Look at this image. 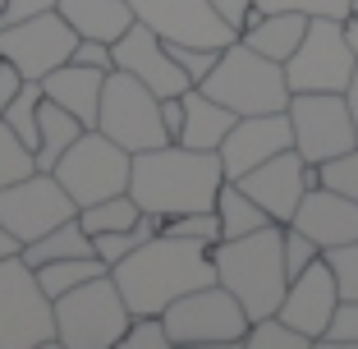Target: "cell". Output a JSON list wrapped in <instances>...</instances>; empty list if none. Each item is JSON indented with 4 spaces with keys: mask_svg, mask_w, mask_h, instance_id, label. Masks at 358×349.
Listing matches in <instances>:
<instances>
[{
    "mask_svg": "<svg viewBox=\"0 0 358 349\" xmlns=\"http://www.w3.org/2000/svg\"><path fill=\"white\" fill-rule=\"evenodd\" d=\"M120 294H124L129 313H166V304H175L179 294H189L198 285L216 280V262L211 248L198 239H179V234H152L143 248L124 253L115 266Z\"/></svg>",
    "mask_w": 358,
    "mask_h": 349,
    "instance_id": "obj_1",
    "label": "cell"
},
{
    "mask_svg": "<svg viewBox=\"0 0 358 349\" xmlns=\"http://www.w3.org/2000/svg\"><path fill=\"white\" fill-rule=\"evenodd\" d=\"M221 184H225L221 157L184 148V143H161L152 152H134V170H129V198L152 216L216 207Z\"/></svg>",
    "mask_w": 358,
    "mask_h": 349,
    "instance_id": "obj_2",
    "label": "cell"
},
{
    "mask_svg": "<svg viewBox=\"0 0 358 349\" xmlns=\"http://www.w3.org/2000/svg\"><path fill=\"white\" fill-rule=\"evenodd\" d=\"M216 262V280L243 304L248 318H271L280 308L285 290H289V271H285V225H262L239 239H221L211 248Z\"/></svg>",
    "mask_w": 358,
    "mask_h": 349,
    "instance_id": "obj_3",
    "label": "cell"
},
{
    "mask_svg": "<svg viewBox=\"0 0 358 349\" xmlns=\"http://www.w3.org/2000/svg\"><path fill=\"white\" fill-rule=\"evenodd\" d=\"M129 322L134 313L110 271L55 294V345L60 349H115Z\"/></svg>",
    "mask_w": 358,
    "mask_h": 349,
    "instance_id": "obj_4",
    "label": "cell"
},
{
    "mask_svg": "<svg viewBox=\"0 0 358 349\" xmlns=\"http://www.w3.org/2000/svg\"><path fill=\"white\" fill-rule=\"evenodd\" d=\"M198 87L207 97H216L221 106H230L234 115H266V111H285V106H289L285 64L257 55L243 37L230 42L221 55H216L211 74L202 78Z\"/></svg>",
    "mask_w": 358,
    "mask_h": 349,
    "instance_id": "obj_5",
    "label": "cell"
},
{
    "mask_svg": "<svg viewBox=\"0 0 358 349\" xmlns=\"http://www.w3.org/2000/svg\"><path fill=\"white\" fill-rule=\"evenodd\" d=\"M55 299L42 290L23 253L0 257V349H51Z\"/></svg>",
    "mask_w": 358,
    "mask_h": 349,
    "instance_id": "obj_6",
    "label": "cell"
},
{
    "mask_svg": "<svg viewBox=\"0 0 358 349\" xmlns=\"http://www.w3.org/2000/svg\"><path fill=\"white\" fill-rule=\"evenodd\" d=\"M96 129L124 152H152L161 143H175L161 120V97L148 83H138L124 69H110L101 87V106H96Z\"/></svg>",
    "mask_w": 358,
    "mask_h": 349,
    "instance_id": "obj_7",
    "label": "cell"
},
{
    "mask_svg": "<svg viewBox=\"0 0 358 349\" xmlns=\"http://www.w3.org/2000/svg\"><path fill=\"white\" fill-rule=\"evenodd\" d=\"M129 170H134V152H124L120 143L101 134V129H83V134L64 148V157L55 161V180L64 184V193L78 207H92L101 198L129 193Z\"/></svg>",
    "mask_w": 358,
    "mask_h": 349,
    "instance_id": "obj_8",
    "label": "cell"
},
{
    "mask_svg": "<svg viewBox=\"0 0 358 349\" xmlns=\"http://www.w3.org/2000/svg\"><path fill=\"white\" fill-rule=\"evenodd\" d=\"M161 322L170 331V345H243L253 318L221 280H211L166 304Z\"/></svg>",
    "mask_w": 358,
    "mask_h": 349,
    "instance_id": "obj_9",
    "label": "cell"
},
{
    "mask_svg": "<svg viewBox=\"0 0 358 349\" xmlns=\"http://www.w3.org/2000/svg\"><path fill=\"white\" fill-rule=\"evenodd\" d=\"M358 69V55L349 46L345 19H308L299 51L285 60L289 92H345Z\"/></svg>",
    "mask_w": 358,
    "mask_h": 349,
    "instance_id": "obj_10",
    "label": "cell"
},
{
    "mask_svg": "<svg viewBox=\"0 0 358 349\" xmlns=\"http://www.w3.org/2000/svg\"><path fill=\"white\" fill-rule=\"evenodd\" d=\"M285 111H289V129H294V152L313 166L340 157L358 143L345 92H289Z\"/></svg>",
    "mask_w": 358,
    "mask_h": 349,
    "instance_id": "obj_11",
    "label": "cell"
},
{
    "mask_svg": "<svg viewBox=\"0 0 358 349\" xmlns=\"http://www.w3.org/2000/svg\"><path fill=\"white\" fill-rule=\"evenodd\" d=\"M69 216H78V202L64 193V184L51 170H32V175L0 189V221L19 243L42 239L46 230H55Z\"/></svg>",
    "mask_w": 358,
    "mask_h": 349,
    "instance_id": "obj_12",
    "label": "cell"
},
{
    "mask_svg": "<svg viewBox=\"0 0 358 349\" xmlns=\"http://www.w3.org/2000/svg\"><path fill=\"white\" fill-rule=\"evenodd\" d=\"M78 46V32L60 19V10L32 14L23 23L0 28V60H10L23 78H37L42 83L51 69H60Z\"/></svg>",
    "mask_w": 358,
    "mask_h": 349,
    "instance_id": "obj_13",
    "label": "cell"
},
{
    "mask_svg": "<svg viewBox=\"0 0 358 349\" xmlns=\"http://www.w3.org/2000/svg\"><path fill=\"white\" fill-rule=\"evenodd\" d=\"M129 5H134V19L148 23L161 42L211 46V51L239 42V28H230L211 0H129Z\"/></svg>",
    "mask_w": 358,
    "mask_h": 349,
    "instance_id": "obj_14",
    "label": "cell"
},
{
    "mask_svg": "<svg viewBox=\"0 0 358 349\" xmlns=\"http://www.w3.org/2000/svg\"><path fill=\"white\" fill-rule=\"evenodd\" d=\"M234 184H239L275 225H289V216H294L299 202H303V193L322 184V170H317L313 161H303L294 148H285V152H275L271 161L253 166L248 175H239Z\"/></svg>",
    "mask_w": 358,
    "mask_h": 349,
    "instance_id": "obj_15",
    "label": "cell"
},
{
    "mask_svg": "<svg viewBox=\"0 0 358 349\" xmlns=\"http://www.w3.org/2000/svg\"><path fill=\"white\" fill-rule=\"evenodd\" d=\"M294 148V129H289V111H266V115H239L225 143L216 148L225 166V180H239L253 166L271 161L275 152Z\"/></svg>",
    "mask_w": 358,
    "mask_h": 349,
    "instance_id": "obj_16",
    "label": "cell"
},
{
    "mask_svg": "<svg viewBox=\"0 0 358 349\" xmlns=\"http://www.w3.org/2000/svg\"><path fill=\"white\" fill-rule=\"evenodd\" d=\"M115 69H124V74H134L138 83H148L157 97H184L189 92V74L175 64V55H170V46L161 42L157 32L148 28V23H138L124 32L115 42Z\"/></svg>",
    "mask_w": 358,
    "mask_h": 349,
    "instance_id": "obj_17",
    "label": "cell"
},
{
    "mask_svg": "<svg viewBox=\"0 0 358 349\" xmlns=\"http://www.w3.org/2000/svg\"><path fill=\"white\" fill-rule=\"evenodd\" d=\"M340 308V285H336V271L327 266V257H317L308 271H299L285 290L280 308H275V318H285L289 327H299L303 336H313V345L322 340V331L331 327Z\"/></svg>",
    "mask_w": 358,
    "mask_h": 349,
    "instance_id": "obj_18",
    "label": "cell"
},
{
    "mask_svg": "<svg viewBox=\"0 0 358 349\" xmlns=\"http://www.w3.org/2000/svg\"><path fill=\"white\" fill-rule=\"evenodd\" d=\"M289 225L303 230L308 239H317L322 253H327V248H336V243L358 239V198H345V193L317 184V189L303 193L299 212L289 216Z\"/></svg>",
    "mask_w": 358,
    "mask_h": 349,
    "instance_id": "obj_19",
    "label": "cell"
},
{
    "mask_svg": "<svg viewBox=\"0 0 358 349\" xmlns=\"http://www.w3.org/2000/svg\"><path fill=\"white\" fill-rule=\"evenodd\" d=\"M101 87H106V69H92V64H78V60H64L60 69H51V74L42 78V92L51 97V101H60L83 129H96Z\"/></svg>",
    "mask_w": 358,
    "mask_h": 349,
    "instance_id": "obj_20",
    "label": "cell"
},
{
    "mask_svg": "<svg viewBox=\"0 0 358 349\" xmlns=\"http://www.w3.org/2000/svg\"><path fill=\"white\" fill-rule=\"evenodd\" d=\"M55 10L78 37H96V42H110V46L134 28V5L129 0H55Z\"/></svg>",
    "mask_w": 358,
    "mask_h": 349,
    "instance_id": "obj_21",
    "label": "cell"
},
{
    "mask_svg": "<svg viewBox=\"0 0 358 349\" xmlns=\"http://www.w3.org/2000/svg\"><path fill=\"white\" fill-rule=\"evenodd\" d=\"M234 111L221 106L216 97H207L202 87H189L184 92V129H179L175 143H184V148H198V152H216L225 143V134L234 129Z\"/></svg>",
    "mask_w": 358,
    "mask_h": 349,
    "instance_id": "obj_22",
    "label": "cell"
},
{
    "mask_svg": "<svg viewBox=\"0 0 358 349\" xmlns=\"http://www.w3.org/2000/svg\"><path fill=\"white\" fill-rule=\"evenodd\" d=\"M308 32V14H289V10H275V14H262L253 10L248 14V23H243V42L253 46L257 55H266V60L285 64L289 55L299 51V42H303Z\"/></svg>",
    "mask_w": 358,
    "mask_h": 349,
    "instance_id": "obj_23",
    "label": "cell"
},
{
    "mask_svg": "<svg viewBox=\"0 0 358 349\" xmlns=\"http://www.w3.org/2000/svg\"><path fill=\"white\" fill-rule=\"evenodd\" d=\"M78 134H83V124H78L60 101L42 97V106H37V152H32V157H37V170H55V161L64 157V148H69Z\"/></svg>",
    "mask_w": 358,
    "mask_h": 349,
    "instance_id": "obj_24",
    "label": "cell"
},
{
    "mask_svg": "<svg viewBox=\"0 0 358 349\" xmlns=\"http://www.w3.org/2000/svg\"><path fill=\"white\" fill-rule=\"evenodd\" d=\"M55 257H96V243H92V234L78 225V216L60 221L55 230H46L42 239L23 243V262H28L32 271L42 262H55Z\"/></svg>",
    "mask_w": 358,
    "mask_h": 349,
    "instance_id": "obj_25",
    "label": "cell"
},
{
    "mask_svg": "<svg viewBox=\"0 0 358 349\" xmlns=\"http://www.w3.org/2000/svg\"><path fill=\"white\" fill-rule=\"evenodd\" d=\"M216 216H221V239H239V234H253V230H262V225H271V216H266L234 180H225L221 193H216Z\"/></svg>",
    "mask_w": 358,
    "mask_h": 349,
    "instance_id": "obj_26",
    "label": "cell"
},
{
    "mask_svg": "<svg viewBox=\"0 0 358 349\" xmlns=\"http://www.w3.org/2000/svg\"><path fill=\"white\" fill-rule=\"evenodd\" d=\"M143 216V207H138L129 193H115V198H101L92 202V207H78V225H83L87 234H115V230H129V225Z\"/></svg>",
    "mask_w": 358,
    "mask_h": 349,
    "instance_id": "obj_27",
    "label": "cell"
},
{
    "mask_svg": "<svg viewBox=\"0 0 358 349\" xmlns=\"http://www.w3.org/2000/svg\"><path fill=\"white\" fill-rule=\"evenodd\" d=\"M110 271V266L101 262V257H55V262H42L37 266V280H42L46 294H64V290L83 285V280H92V276Z\"/></svg>",
    "mask_w": 358,
    "mask_h": 349,
    "instance_id": "obj_28",
    "label": "cell"
},
{
    "mask_svg": "<svg viewBox=\"0 0 358 349\" xmlns=\"http://www.w3.org/2000/svg\"><path fill=\"white\" fill-rule=\"evenodd\" d=\"M161 221H166V216H152V212H143L134 225H129V230L96 234V239H92V243H96V257H101L106 266H115L124 253H134V248H143V243H148L152 234H161Z\"/></svg>",
    "mask_w": 358,
    "mask_h": 349,
    "instance_id": "obj_29",
    "label": "cell"
},
{
    "mask_svg": "<svg viewBox=\"0 0 358 349\" xmlns=\"http://www.w3.org/2000/svg\"><path fill=\"white\" fill-rule=\"evenodd\" d=\"M243 345L248 349H317L313 336H303L299 327H289L285 318H257L248 322V336H243Z\"/></svg>",
    "mask_w": 358,
    "mask_h": 349,
    "instance_id": "obj_30",
    "label": "cell"
},
{
    "mask_svg": "<svg viewBox=\"0 0 358 349\" xmlns=\"http://www.w3.org/2000/svg\"><path fill=\"white\" fill-rule=\"evenodd\" d=\"M42 97L46 92H42V83H37V78H23V87L14 92V101L5 106V115H0L32 152H37V106H42Z\"/></svg>",
    "mask_w": 358,
    "mask_h": 349,
    "instance_id": "obj_31",
    "label": "cell"
},
{
    "mask_svg": "<svg viewBox=\"0 0 358 349\" xmlns=\"http://www.w3.org/2000/svg\"><path fill=\"white\" fill-rule=\"evenodd\" d=\"M161 234H179V239H198L207 248L221 243V216L216 207H202V212H179V216H166L161 221Z\"/></svg>",
    "mask_w": 358,
    "mask_h": 349,
    "instance_id": "obj_32",
    "label": "cell"
},
{
    "mask_svg": "<svg viewBox=\"0 0 358 349\" xmlns=\"http://www.w3.org/2000/svg\"><path fill=\"white\" fill-rule=\"evenodd\" d=\"M37 170V157H32V148L23 143L19 134H14L5 120H0V189L14 180H23V175H32Z\"/></svg>",
    "mask_w": 358,
    "mask_h": 349,
    "instance_id": "obj_33",
    "label": "cell"
},
{
    "mask_svg": "<svg viewBox=\"0 0 358 349\" xmlns=\"http://www.w3.org/2000/svg\"><path fill=\"white\" fill-rule=\"evenodd\" d=\"M262 14L289 10V14H308V19H349L354 14V0H257Z\"/></svg>",
    "mask_w": 358,
    "mask_h": 349,
    "instance_id": "obj_34",
    "label": "cell"
},
{
    "mask_svg": "<svg viewBox=\"0 0 358 349\" xmlns=\"http://www.w3.org/2000/svg\"><path fill=\"white\" fill-rule=\"evenodd\" d=\"M317 349H358V299H340L336 318L322 331Z\"/></svg>",
    "mask_w": 358,
    "mask_h": 349,
    "instance_id": "obj_35",
    "label": "cell"
},
{
    "mask_svg": "<svg viewBox=\"0 0 358 349\" xmlns=\"http://www.w3.org/2000/svg\"><path fill=\"white\" fill-rule=\"evenodd\" d=\"M120 345L124 349H175L170 345L166 322H161V313H138V318L129 322V331L120 336Z\"/></svg>",
    "mask_w": 358,
    "mask_h": 349,
    "instance_id": "obj_36",
    "label": "cell"
},
{
    "mask_svg": "<svg viewBox=\"0 0 358 349\" xmlns=\"http://www.w3.org/2000/svg\"><path fill=\"white\" fill-rule=\"evenodd\" d=\"M317 170H322V184H327V189L345 193V198H358V143L349 152H340V157L322 161Z\"/></svg>",
    "mask_w": 358,
    "mask_h": 349,
    "instance_id": "obj_37",
    "label": "cell"
},
{
    "mask_svg": "<svg viewBox=\"0 0 358 349\" xmlns=\"http://www.w3.org/2000/svg\"><path fill=\"white\" fill-rule=\"evenodd\" d=\"M322 257H327V266L336 271L340 299H358V239L336 243V248H327Z\"/></svg>",
    "mask_w": 358,
    "mask_h": 349,
    "instance_id": "obj_38",
    "label": "cell"
},
{
    "mask_svg": "<svg viewBox=\"0 0 358 349\" xmlns=\"http://www.w3.org/2000/svg\"><path fill=\"white\" fill-rule=\"evenodd\" d=\"M317 257H322V243L308 239V234L294 230V225H285V271H289V280H294L299 271H308Z\"/></svg>",
    "mask_w": 358,
    "mask_h": 349,
    "instance_id": "obj_39",
    "label": "cell"
},
{
    "mask_svg": "<svg viewBox=\"0 0 358 349\" xmlns=\"http://www.w3.org/2000/svg\"><path fill=\"white\" fill-rule=\"evenodd\" d=\"M166 46H170V55H175V64L189 74L193 87L211 74V64H216V55H221V51H211V46H184V42H166Z\"/></svg>",
    "mask_w": 358,
    "mask_h": 349,
    "instance_id": "obj_40",
    "label": "cell"
},
{
    "mask_svg": "<svg viewBox=\"0 0 358 349\" xmlns=\"http://www.w3.org/2000/svg\"><path fill=\"white\" fill-rule=\"evenodd\" d=\"M69 60H78V64H92V69H115V46L110 42H96V37H78V46H74V55Z\"/></svg>",
    "mask_w": 358,
    "mask_h": 349,
    "instance_id": "obj_41",
    "label": "cell"
},
{
    "mask_svg": "<svg viewBox=\"0 0 358 349\" xmlns=\"http://www.w3.org/2000/svg\"><path fill=\"white\" fill-rule=\"evenodd\" d=\"M55 10V0H5V10H0V28H10V23H23L32 14H46Z\"/></svg>",
    "mask_w": 358,
    "mask_h": 349,
    "instance_id": "obj_42",
    "label": "cell"
},
{
    "mask_svg": "<svg viewBox=\"0 0 358 349\" xmlns=\"http://www.w3.org/2000/svg\"><path fill=\"white\" fill-rule=\"evenodd\" d=\"M211 5H216V14L239 32H243V23H248V14L257 10V0H211Z\"/></svg>",
    "mask_w": 358,
    "mask_h": 349,
    "instance_id": "obj_43",
    "label": "cell"
},
{
    "mask_svg": "<svg viewBox=\"0 0 358 349\" xmlns=\"http://www.w3.org/2000/svg\"><path fill=\"white\" fill-rule=\"evenodd\" d=\"M19 87H23V74L14 69L10 60H0V115H5V106L14 101V92H19Z\"/></svg>",
    "mask_w": 358,
    "mask_h": 349,
    "instance_id": "obj_44",
    "label": "cell"
},
{
    "mask_svg": "<svg viewBox=\"0 0 358 349\" xmlns=\"http://www.w3.org/2000/svg\"><path fill=\"white\" fill-rule=\"evenodd\" d=\"M161 120H166V134L179 138V129H184V97H161Z\"/></svg>",
    "mask_w": 358,
    "mask_h": 349,
    "instance_id": "obj_45",
    "label": "cell"
},
{
    "mask_svg": "<svg viewBox=\"0 0 358 349\" xmlns=\"http://www.w3.org/2000/svg\"><path fill=\"white\" fill-rule=\"evenodd\" d=\"M14 253H23V243L5 230V221H0V257H14Z\"/></svg>",
    "mask_w": 358,
    "mask_h": 349,
    "instance_id": "obj_46",
    "label": "cell"
},
{
    "mask_svg": "<svg viewBox=\"0 0 358 349\" xmlns=\"http://www.w3.org/2000/svg\"><path fill=\"white\" fill-rule=\"evenodd\" d=\"M345 101H349V115H354V134H358V69H354V78H349V87H345Z\"/></svg>",
    "mask_w": 358,
    "mask_h": 349,
    "instance_id": "obj_47",
    "label": "cell"
},
{
    "mask_svg": "<svg viewBox=\"0 0 358 349\" xmlns=\"http://www.w3.org/2000/svg\"><path fill=\"white\" fill-rule=\"evenodd\" d=\"M345 32H349V46H354V55H358V14L345 19Z\"/></svg>",
    "mask_w": 358,
    "mask_h": 349,
    "instance_id": "obj_48",
    "label": "cell"
},
{
    "mask_svg": "<svg viewBox=\"0 0 358 349\" xmlns=\"http://www.w3.org/2000/svg\"><path fill=\"white\" fill-rule=\"evenodd\" d=\"M354 14H358V0H354Z\"/></svg>",
    "mask_w": 358,
    "mask_h": 349,
    "instance_id": "obj_49",
    "label": "cell"
},
{
    "mask_svg": "<svg viewBox=\"0 0 358 349\" xmlns=\"http://www.w3.org/2000/svg\"><path fill=\"white\" fill-rule=\"evenodd\" d=\"M0 10H5V0H0Z\"/></svg>",
    "mask_w": 358,
    "mask_h": 349,
    "instance_id": "obj_50",
    "label": "cell"
}]
</instances>
